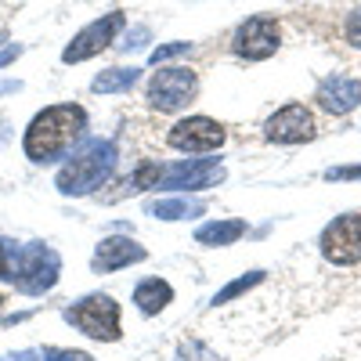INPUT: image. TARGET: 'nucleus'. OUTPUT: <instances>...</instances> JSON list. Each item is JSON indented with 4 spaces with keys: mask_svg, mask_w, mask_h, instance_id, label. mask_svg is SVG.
<instances>
[{
    "mask_svg": "<svg viewBox=\"0 0 361 361\" xmlns=\"http://www.w3.org/2000/svg\"><path fill=\"white\" fill-rule=\"evenodd\" d=\"M83 130H87V112L80 105H51L37 112L33 123L25 127L22 148L33 163H54L83 137Z\"/></svg>",
    "mask_w": 361,
    "mask_h": 361,
    "instance_id": "nucleus-1",
    "label": "nucleus"
},
{
    "mask_svg": "<svg viewBox=\"0 0 361 361\" xmlns=\"http://www.w3.org/2000/svg\"><path fill=\"white\" fill-rule=\"evenodd\" d=\"M116 170V148L109 141H87L83 152L73 156L58 170V192L62 195H87L102 188Z\"/></svg>",
    "mask_w": 361,
    "mask_h": 361,
    "instance_id": "nucleus-2",
    "label": "nucleus"
},
{
    "mask_svg": "<svg viewBox=\"0 0 361 361\" xmlns=\"http://www.w3.org/2000/svg\"><path fill=\"white\" fill-rule=\"evenodd\" d=\"M199 94V76L195 69L188 66H170V69H159L152 73L145 87V105L159 112V116H170V112H180L185 105H192Z\"/></svg>",
    "mask_w": 361,
    "mask_h": 361,
    "instance_id": "nucleus-3",
    "label": "nucleus"
},
{
    "mask_svg": "<svg viewBox=\"0 0 361 361\" xmlns=\"http://www.w3.org/2000/svg\"><path fill=\"white\" fill-rule=\"evenodd\" d=\"M228 130L224 123L209 116H188V119H177L163 130V145L173 148V152H185V156H202V152H217L224 145Z\"/></svg>",
    "mask_w": 361,
    "mask_h": 361,
    "instance_id": "nucleus-4",
    "label": "nucleus"
},
{
    "mask_svg": "<svg viewBox=\"0 0 361 361\" xmlns=\"http://www.w3.org/2000/svg\"><path fill=\"white\" fill-rule=\"evenodd\" d=\"M66 322H73L90 340H105V343L119 340V304L105 293H90V296L76 300L66 311Z\"/></svg>",
    "mask_w": 361,
    "mask_h": 361,
    "instance_id": "nucleus-5",
    "label": "nucleus"
},
{
    "mask_svg": "<svg viewBox=\"0 0 361 361\" xmlns=\"http://www.w3.org/2000/svg\"><path fill=\"white\" fill-rule=\"evenodd\" d=\"M318 253L333 267L361 264V214H340L336 221H329L318 235Z\"/></svg>",
    "mask_w": 361,
    "mask_h": 361,
    "instance_id": "nucleus-6",
    "label": "nucleus"
},
{
    "mask_svg": "<svg viewBox=\"0 0 361 361\" xmlns=\"http://www.w3.org/2000/svg\"><path fill=\"white\" fill-rule=\"evenodd\" d=\"M318 130H322L318 116L304 102H289L264 119V137L271 145H304V141H314Z\"/></svg>",
    "mask_w": 361,
    "mask_h": 361,
    "instance_id": "nucleus-7",
    "label": "nucleus"
},
{
    "mask_svg": "<svg viewBox=\"0 0 361 361\" xmlns=\"http://www.w3.org/2000/svg\"><path fill=\"white\" fill-rule=\"evenodd\" d=\"M279 47H282V25L271 15L246 18L231 37V51L238 58H246V62H264V58H271Z\"/></svg>",
    "mask_w": 361,
    "mask_h": 361,
    "instance_id": "nucleus-8",
    "label": "nucleus"
},
{
    "mask_svg": "<svg viewBox=\"0 0 361 361\" xmlns=\"http://www.w3.org/2000/svg\"><path fill=\"white\" fill-rule=\"evenodd\" d=\"M123 11H112V15H105V18H98V22H90L87 29H80V33L73 37V44L62 51V62L66 66H76V62H87V58H94V54H102L112 40H116V33L123 29Z\"/></svg>",
    "mask_w": 361,
    "mask_h": 361,
    "instance_id": "nucleus-9",
    "label": "nucleus"
},
{
    "mask_svg": "<svg viewBox=\"0 0 361 361\" xmlns=\"http://www.w3.org/2000/svg\"><path fill=\"white\" fill-rule=\"evenodd\" d=\"M54 279H58V257L44 246H29L15 260L11 282H18V289H25V293H40V289L54 286Z\"/></svg>",
    "mask_w": 361,
    "mask_h": 361,
    "instance_id": "nucleus-10",
    "label": "nucleus"
},
{
    "mask_svg": "<svg viewBox=\"0 0 361 361\" xmlns=\"http://www.w3.org/2000/svg\"><path fill=\"white\" fill-rule=\"evenodd\" d=\"M314 105L325 116H347L361 105V80L354 76H329L314 90Z\"/></svg>",
    "mask_w": 361,
    "mask_h": 361,
    "instance_id": "nucleus-11",
    "label": "nucleus"
},
{
    "mask_svg": "<svg viewBox=\"0 0 361 361\" xmlns=\"http://www.w3.org/2000/svg\"><path fill=\"white\" fill-rule=\"evenodd\" d=\"M145 257H148V253H145V246H137L134 238H119V235H112V238H105V243H98L90 267L102 271V275H109V271H119V267L141 264Z\"/></svg>",
    "mask_w": 361,
    "mask_h": 361,
    "instance_id": "nucleus-12",
    "label": "nucleus"
},
{
    "mask_svg": "<svg viewBox=\"0 0 361 361\" xmlns=\"http://www.w3.org/2000/svg\"><path fill=\"white\" fill-rule=\"evenodd\" d=\"M221 177H224V170L217 163H199L195 159V163H177L166 173H159V185L163 188H206V185H214V180H221Z\"/></svg>",
    "mask_w": 361,
    "mask_h": 361,
    "instance_id": "nucleus-13",
    "label": "nucleus"
},
{
    "mask_svg": "<svg viewBox=\"0 0 361 361\" xmlns=\"http://www.w3.org/2000/svg\"><path fill=\"white\" fill-rule=\"evenodd\" d=\"M134 304H137V311L141 314H159L166 304H173V286L166 282V279H145V282H137V289H134Z\"/></svg>",
    "mask_w": 361,
    "mask_h": 361,
    "instance_id": "nucleus-14",
    "label": "nucleus"
},
{
    "mask_svg": "<svg viewBox=\"0 0 361 361\" xmlns=\"http://www.w3.org/2000/svg\"><path fill=\"white\" fill-rule=\"evenodd\" d=\"M243 235H246V221H235V217L231 221H209L195 231V243L199 246H231Z\"/></svg>",
    "mask_w": 361,
    "mask_h": 361,
    "instance_id": "nucleus-15",
    "label": "nucleus"
},
{
    "mask_svg": "<svg viewBox=\"0 0 361 361\" xmlns=\"http://www.w3.org/2000/svg\"><path fill=\"white\" fill-rule=\"evenodd\" d=\"M137 76H141V69H109L90 83V90L94 94H119V90H130L137 83Z\"/></svg>",
    "mask_w": 361,
    "mask_h": 361,
    "instance_id": "nucleus-16",
    "label": "nucleus"
},
{
    "mask_svg": "<svg viewBox=\"0 0 361 361\" xmlns=\"http://www.w3.org/2000/svg\"><path fill=\"white\" fill-rule=\"evenodd\" d=\"M264 282V271H250V275H243V279H235L231 286H224L217 296H214V307H224V304H231L235 296H243V293H250L253 286H260Z\"/></svg>",
    "mask_w": 361,
    "mask_h": 361,
    "instance_id": "nucleus-17",
    "label": "nucleus"
},
{
    "mask_svg": "<svg viewBox=\"0 0 361 361\" xmlns=\"http://www.w3.org/2000/svg\"><path fill=\"white\" fill-rule=\"evenodd\" d=\"M199 202H156L152 206V214H159L163 221H180V217H188V214H199Z\"/></svg>",
    "mask_w": 361,
    "mask_h": 361,
    "instance_id": "nucleus-18",
    "label": "nucleus"
},
{
    "mask_svg": "<svg viewBox=\"0 0 361 361\" xmlns=\"http://www.w3.org/2000/svg\"><path fill=\"white\" fill-rule=\"evenodd\" d=\"M343 40H347L350 47H357V51H361V8H357V11H350V15L343 18Z\"/></svg>",
    "mask_w": 361,
    "mask_h": 361,
    "instance_id": "nucleus-19",
    "label": "nucleus"
},
{
    "mask_svg": "<svg viewBox=\"0 0 361 361\" xmlns=\"http://www.w3.org/2000/svg\"><path fill=\"white\" fill-rule=\"evenodd\" d=\"M11 243H0V279H11L15 275V260H11Z\"/></svg>",
    "mask_w": 361,
    "mask_h": 361,
    "instance_id": "nucleus-20",
    "label": "nucleus"
},
{
    "mask_svg": "<svg viewBox=\"0 0 361 361\" xmlns=\"http://www.w3.org/2000/svg\"><path fill=\"white\" fill-rule=\"evenodd\" d=\"M185 51H188V44H166V47H156V51H152V62L159 66V62H166V58L185 54Z\"/></svg>",
    "mask_w": 361,
    "mask_h": 361,
    "instance_id": "nucleus-21",
    "label": "nucleus"
},
{
    "mask_svg": "<svg viewBox=\"0 0 361 361\" xmlns=\"http://www.w3.org/2000/svg\"><path fill=\"white\" fill-rule=\"evenodd\" d=\"M329 180H347V177H361V166H343V170H325Z\"/></svg>",
    "mask_w": 361,
    "mask_h": 361,
    "instance_id": "nucleus-22",
    "label": "nucleus"
},
{
    "mask_svg": "<svg viewBox=\"0 0 361 361\" xmlns=\"http://www.w3.org/2000/svg\"><path fill=\"white\" fill-rule=\"evenodd\" d=\"M18 54H22V47H18V44H15V47H8V51H0V69H4L8 62H15Z\"/></svg>",
    "mask_w": 361,
    "mask_h": 361,
    "instance_id": "nucleus-23",
    "label": "nucleus"
},
{
    "mask_svg": "<svg viewBox=\"0 0 361 361\" xmlns=\"http://www.w3.org/2000/svg\"><path fill=\"white\" fill-rule=\"evenodd\" d=\"M0 304H4V293H0Z\"/></svg>",
    "mask_w": 361,
    "mask_h": 361,
    "instance_id": "nucleus-24",
    "label": "nucleus"
}]
</instances>
